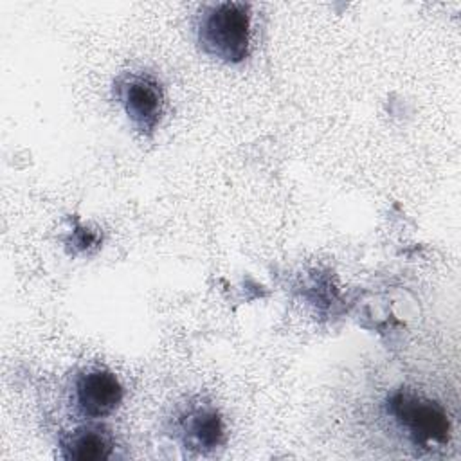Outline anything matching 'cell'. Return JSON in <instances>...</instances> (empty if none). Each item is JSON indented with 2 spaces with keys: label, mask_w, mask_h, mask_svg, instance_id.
Instances as JSON below:
<instances>
[{
  "label": "cell",
  "mask_w": 461,
  "mask_h": 461,
  "mask_svg": "<svg viewBox=\"0 0 461 461\" xmlns=\"http://www.w3.org/2000/svg\"><path fill=\"white\" fill-rule=\"evenodd\" d=\"M115 95L135 130L151 135L164 110V88L151 74L128 72L115 81Z\"/></svg>",
  "instance_id": "3957f363"
},
{
  "label": "cell",
  "mask_w": 461,
  "mask_h": 461,
  "mask_svg": "<svg viewBox=\"0 0 461 461\" xmlns=\"http://www.w3.org/2000/svg\"><path fill=\"white\" fill-rule=\"evenodd\" d=\"M61 456L76 461H103L113 452V439L103 427L83 425L61 438Z\"/></svg>",
  "instance_id": "8992f818"
},
{
  "label": "cell",
  "mask_w": 461,
  "mask_h": 461,
  "mask_svg": "<svg viewBox=\"0 0 461 461\" xmlns=\"http://www.w3.org/2000/svg\"><path fill=\"white\" fill-rule=\"evenodd\" d=\"M182 441L189 448L207 452L223 441V421L220 414L207 405L191 407L180 420Z\"/></svg>",
  "instance_id": "5b68a950"
},
{
  "label": "cell",
  "mask_w": 461,
  "mask_h": 461,
  "mask_svg": "<svg viewBox=\"0 0 461 461\" xmlns=\"http://www.w3.org/2000/svg\"><path fill=\"white\" fill-rule=\"evenodd\" d=\"M387 411L420 447H439L450 438V420L434 400L411 391H396L387 400Z\"/></svg>",
  "instance_id": "7a4b0ae2"
},
{
  "label": "cell",
  "mask_w": 461,
  "mask_h": 461,
  "mask_svg": "<svg viewBox=\"0 0 461 461\" xmlns=\"http://www.w3.org/2000/svg\"><path fill=\"white\" fill-rule=\"evenodd\" d=\"M202 50L225 63H240L250 47V7L243 2H220L202 9L198 20Z\"/></svg>",
  "instance_id": "6da1fadb"
},
{
  "label": "cell",
  "mask_w": 461,
  "mask_h": 461,
  "mask_svg": "<svg viewBox=\"0 0 461 461\" xmlns=\"http://www.w3.org/2000/svg\"><path fill=\"white\" fill-rule=\"evenodd\" d=\"M74 402L79 414L103 418L112 414L122 402L119 378L104 367H90L76 378Z\"/></svg>",
  "instance_id": "277c9868"
}]
</instances>
